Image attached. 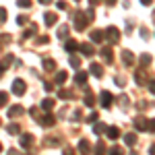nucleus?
<instances>
[{"mask_svg":"<svg viewBox=\"0 0 155 155\" xmlns=\"http://www.w3.org/2000/svg\"><path fill=\"white\" fill-rule=\"evenodd\" d=\"M93 19H95V17H93V8L83 11V12H77V17H74V29H77V31H83Z\"/></svg>","mask_w":155,"mask_h":155,"instance_id":"obj_1","label":"nucleus"},{"mask_svg":"<svg viewBox=\"0 0 155 155\" xmlns=\"http://www.w3.org/2000/svg\"><path fill=\"white\" fill-rule=\"evenodd\" d=\"M25 91H27L25 81L23 79H15V81H12V93H15V95H23Z\"/></svg>","mask_w":155,"mask_h":155,"instance_id":"obj_2","label":"nucleus"},{"mask_svg":"<svg viewBox=\"0 0 155 155\" xmlns=\"http://www.w3.org/2000/svg\"><path fill=\"white\" fill-rule=\"evenodd\" d=\"M104 35L107 37V41H110V44H118V39H120V31L116 29V27H107Z\"/></svg>","mask_w":155,"mask_h":155,"instance_id":"obj_3","label":"nucleus"},{"mask_svg":"<svg viewBox=\"0 0 155 155\" xmlns=\"http://www.w3.org/2000/svg\"><path fill=\"white\" fill-rule=\"evenodd\" d=\"M37 120H39L41 126H54V122H56V118H54L52 112H46L44 116H37Z\"/></svg>","mask_w":155,"mask_h":155,"instance_id":"obj_4","label":"nucleus"},{"mask_svg":"<svg viewBox=\"0 0 155 155\" xmlns=\"http://www.w3.org/2000/svg\"><path fill=\"white\" fill-rule=\"evenodd\" d=\"M112 99H114V97H112L110 91H101V95H99V104H101L104 107H112Z\"/></svg>","mask_w":155,"mask_h":155,"instance_id":"obj_5","label":"nucleus"},{"mask_svg":"<svg viewBox=\"0 0 155 155\" xmlns=\"http://www.w3.org/2000/svg\"><path fill=\"white\" fill-rule=\"evenodd\" d=\"M79 50H81V54H83V56H87V58H91V56L95 54V48H93L91 44H87V41H85V44H81V46H79Z\"/></svg>","mask_w":155,"mask_h":155,"instance_id":"obj_6","label":"nucleus"},{"mask_svg":"<svg viewBox=\"0 0 155 155\" xmlns=\"http://www.w3.org/2000/svg\"><path fill=\"white\" fill-rule=\"evenodd\" d=\"M99 54H101V58L106 60V62H112V60H114V52H112L110 46H104V48L99 50Z\"/></svg>","mask_w":155,"mask_h":155,"instance_id":"obj_7","label":"nucleus"},{"mask_svg":"<svg viewBox=\"0 0 155 155\" xmlns=\"http://www.w3.org/2000/svg\"><path fill=\"white\" fill-rule=\"evenodd\" d=\"M79 151H81V155H89L91 153V143L87 139H81L79 141Z\"/></svg>","mask_w":155,"mask_h":155,"instance_id":"obj_8","label":"nucleus"},{"mask_svg":"<svg viewBox=\"0 0 155 155\" xmlns=\"http://www.w3.org/2000/svg\"><path fill=\"white\" fill-rule=\"evenodd\" d=\"M44 23L48 25V27L56 25L58 23V15H56V12H46V15H44Z\"/></svg>","mask_w":155,"mask_h":155,"instance_id":"obj_9","label":"nucleus"},{"mask_svg":"<svg viewBox=\"0 0 155 155\" xmlns=\"http://www.w3.org/2000/svg\"><path fill=\"white\" fill-rule=\"evenodd\" d=\"M132 124H134V128H137V130H141V132H145V130H147V120H145L143 116H137Z\"/></svg>","mask_w":155,"mask_h":155,"instance_id":"obj_10","label":"nucleus"},{"mask_svg":"<svg viewBox=\"0 0 155 155\" xmlns=\"http://www.w3.org/2000/svg\"><path fill=\"white\" fill-rule=\"evenodd\" d=\"M104 39H106V35H104V31H101V29H93V31H91V41L101 44Z\"/></svg>","mask_w":155,"mask_h":155,"instance_id":"obj_11","label":"nucleus"},{"mask_svg":"<svg viewBox=\"0 0 155 155\" xmlns=\"http://www.w3.org/2000/svg\"><path fill=\"white\" fill-rule=\"evenodd\" d=\"M122 60H124V64H126V66H132V62H134V56H132L130 50H122Z\"/></svg>","mask_w":155,"mask_h":155,"instance_id":"obj_12","label":"nucleus"},{"mask_svg":"<svg viewBox=\"0 0 155 155\" xmlns=\"http://www.w3.org/2000/svg\"><path fill=\"white\" fill-rule=\"evenodd\" d=\"M89 71H91V74L97 77V79H101V77H104V68H101V64H97V62L91 64V68H89Z\"/></svg>","mask_w":155,"mask_h":155,"instance_id":"obj_13","label":"nucleus"},{"mask_svg":"<svg viewBox=\"0 0 155 155\" xmlns=\"http://www.w3.org/2000/svg\"><path fill=\"white\" fill-rule=\"evenodd\" d=\"M83 104L87 107H93V106H95V97H93V93H91L89 89H87V93H85V97H83Z\"/></svg>","mask_w":155,"mask_h":155,"instance_id":"obj_14","label":"nucleus"},{"mask_svg":"<svg viewBox=\"0 0 155 155\" xmlns=\"http://www.w3.org/2000/svg\"><path fill=\"white\" fill-rule=\"evenodd\" d=\"M33 143V134H21V149H27Z\"/></svg>","mask_w":155,"mask_h":155,"instance_id":"obj_15","label":"nucleus"},{"mask_svg":"<svg viewBox=\"0 0 155 155\" xmlns=\"http://www.w3.org/2000/svg\"><path fill=\"white\" fill-rule=\"evenodd\" d=\"M106 132H107V137H110L112 141H116V139L120 137V128H118V126H107Z\"/></svg>","mask_w":155,"mask_h":155,"instance_id":"obj_16","label":"nucleus"},{"mask_svg":"<svg viewBox=\"0 0 155 155\" xmlns=\"http://www.w3.org/2000/svg\"><path fill=\"white\" fill-rule=\"evenodd\" d=\"M25 110H23V106H11L8 107V116L11 118H17V116H21Z\"/></svg>","mask_w":155,"mask_h":155,"instance_id":"obj_17","label":"nucleus"},{"mask_svg":"<svg viewBox=\"0 0 155 155\" xmlns=\"http://www.w3.org/2000/svg\"><path fill=\"white\" fill-rule=\"evenodd\" d=\"M87 79H89V74H87V72H77V74H74V83L77 85H85L87 83Z\"/></svg>","mask_w":155,"mask_h":155,"instance_id":"obj_18","label":"nucleus"},{"mask_svg":"<svg viewBox=\"0 0 155 155\" xmlns=\"http://www.w3.org/2000/svg\"><path fill=\"white\" fill-rule=\"evenodd\" d=\"M11 62H12V54H6V58L0 60V74H2V72L8 68V64H11Z\"/></svg>","mask_w":155,"mask_h":155,"instance_id":"obj_19","label":"nucleus"},{"mask_svg":"<svg viewBox=\"0 0 155 155\" xmlns=\"http://www.w3.org/2000/svg\"><path fill=\"white\" fill-rule=\"evenodd\" d=\"M77 48H79V44H77L74 39H68V41L64 44V50H66L68 54H74V52H77Z\"/></svg>","mask_w":155,"mask_h":155,"instance_id":"obj_20","label":"nucleus"},{"mask_svg":"<svg viewBox=\"0 0 155 155\" xmlns=\"http://www.w3.org/2000/svg\"><path fill=\"white\" fill-rule=\"evenodd\" d=\"M54 68H56V60H52V58L44 60V71H46V72H52Z\"/></svg>","mask_w":155,"mask_h":155,"instance_id":"obj_21","label":"nucleus"},{"mask_svg":"<svg viewBox=\"0 0 155 155\" xmlns=\"http://www.w3.org/2000/svg\"><path fill=\"white\" fill-rule=\"evenodd\" d=\"M124 143L128 145V147L137 145V134H134V132H128V134H124Z\"/></svg>","mask_w":155,"mask_h":155,"instance_id":"obj_22","label":"nucleus"},{"mask_svg":"<svg viewBox=\"0 0 155 155\" xmlns=\"http://www.w3.org/2000/svg\"><path fill=\"white\" fill-rule=\"evenodd\" d=\"M106 124H104V122H93V132H95V134H104V132H106Z\"/></svg>","mask_w":155,"mask_h":155,"instance_id":"obj_23","label":"nucleus"},{"mask_svg":"<svg viewBox=\"0 0 155 155\" xmlns=\"http://www.w3.org/2000/svg\"><path fill=\"white\" fill-rule=\"evenodd\" d=\"M134 81H137V85H145V81H147V74H145V71L134 72Z\"/></svg>","mask_w":155,"mask_h":155,"instance_id":"obj_24","label":"nucleus"},{"mask_svg":"<svg viewBox=\"0 0 155 155\" xmlns=\"http://www.w3.org/2000/svg\"><path fill=\"white\" fill-rule=\"evenodd\" d=\"M66 79H68V72H66V71H60L58 74H56V81H54V83H56V85H62Z\"/></svg>","mask_w":155,"mask_h":155,"instance_id":"obj_25","label":"nucleus"},{"mask_svg":"<svg viewBox=\"0 0 155 155\" xmlns=\"http://www.w3.org/2000/svg\"><path fill=\"white\" fill-rule=\"evenodd\" d=\"M6 132H8V134H19V132H21V126H19V124H8V126H6Z\"/></svg>","mask_w":155,"mask_h":155,"instance_id":"obj_26","label":"nucleus"},{"mask_svg":"<svg viewBox=\"0 0 155 155\" xmlns=\"http://www.w3.org/2000/svg\"><path fill=\"white\" fill-rule=\"evenodd\" d=\"M95 155H106V145H104V141H99V143L95 145V151H93Z\"/></svg>","mask_w":155,"mask_h":155,"instance_id":"obj_27","label":"nucleus"},{"mask_svg":"<svg viewBox=\"0 0 155 155\" xmlns=\"http://www.w3.org/2000/svg\"><path fill=\"white\" fill-rule=\"evenodd\" d=\"M41 107H44V110H46V112H50V110H52V107H54V99H44V101H41Z\"/></svg>","mask_w":155,"mask_h":155,"instance_id":"obj_28","label":"nucleus"},{"mask_svg":"<svg viewBox=\"0 0 155 155\" xmlns=\"http://www.w3.org/2000/svg\"><path fill=\"white\" fill-rule=\"evenodd\" d=\"M58 97H60V99H68V97H72V91H68V89H60Z\"/></svg>","mask_w":155,"mask_h":155,"instance_id":"obj_29","label":"nucleus"},{"mask_svg":"<svg viewBox=\"0 0 155 155\" xmlns=\"http://www.w3.org/2000/svg\"><path fill=\"white\" fill-rule=\"evenodd\" d=\"M35 31H37V25H31V27H29V29H27V31L23 33V39H27V37H31L33 33H35Z\"/></svg>","mask_w":155,"mask_h":155,"instance_id":"obj_30","label":"nucleus"},{"mask_svg":"<svg viewBox=\"0 0 155 155\" xmlns=\"http://www.w3.org/2000/svg\"><path fill=\"white\" fill-rule=\"evenodd\" d=\"M149 64H151V56H149V54H143V56H141V66H149Z\"/></svg>","mask_w":155,"mask_h":155,"instance_id":"obj_31","label":"nucleus"},{"mask_svg":"<svg viewBox=\"0 0 155 155\" xmlns=\"http://www.w3.org/2000/svg\"><path fill=\"white\" fill-rule=\"evenodd\" d=\"M6 104H8V93L0 91V106H6Z\"/></svg>","mask_w":155,"mask_h":155,"instance_id":"obj_32","label":"nucleus"},{"mask_svg":"<svg viewBox=\"0 0 155 155\" xmlns=\"http://www.w3.org/2000/svg\"><path fill=\"white\" fill-rule=\"evenodd\" d=\"M17 4H19L21 8H29V6H31V0H17Z\"/></svg>","mask_w":155,"mask_h":155,"instance_id":"obj_33","label":"nucleus"},{"mask_svg":"<svg viewBox=\"0 0 155 155\" xmlns=\"http://www.w3.org/2000/svg\"><path fill=\"white\" fill-rule=\"evenodd\" d=\"M72 120H74V122H81V120H83V112H81V110H77V112L72 114Z\"/></svg>","mask_w":155,"mask_h":155,"instance_id":"obj_34","label":"nucleus"},{"mask_svg":"<svg viewBox=\"0 0 155 155\" xmlns=\"http://www.w3.org/2000/svg\"><path fill=\"white\" fill-rule=\"evenodd\" d=\"M66 35H68V25L60 27V31H58V37H66Z\"/></svg>","mask_w":155,"mask_h":155,"instance_id":"obj_35","label":"nucleus"},{"mask_svg":"<svg viewBox=\"0 0 155 155\" xmlns=\"http://www.w3.org/2000/svg\"><path fill=\"white\" fill-rule=\"evenodd\" d=\"M71 64L74 66V68H77V66L81 64V60H79V56H74V54H71Z\"/></svg>","mask_w":155,"mask_h":155,"instance_id":"obj_36","label":"nucleus"},{"mask_svg":"<svg viewBox=\"0 0 155 155\" xmlns=\"http://www.w3.org/2000/svg\"><path fill=\"white\" fill-rule=\"evenodd\" d=\"M6 17H8L6 8H0V23H4V21H6Z\"/></svg>","mask_w":155,"mask_h":155,"instance_id":"obj_37","label":"nucleus"},{"mask_svg":"<svg viewBox=\"0 0 155 155\" xmlns=\"http://www.w3.org/2000/svg\"><path fill=\"white\" fill-rule=\"evenodd\" d=\"M87 122H91V124H93V122H97V114H95V112H91V114L87 116Z\"/></svg>","mask_w":155,"mask_h":155,"instance_id":"obj_38","label":"nucleus"},{"mask_svg":"<svg viewBox=\"0 0 155 155\" xmlns=\"http://www.w3.org/2000/svg\"><path fill=\"white\" fill-rule=\"evenodd\" d=\"M147 130L155 132V118H153V120H149V122H147Z\"/></svg>","mask_w":155,"mask_h":155,"instance_id":"obj_39","label":"nucleus"},{"mask_svg":"<svg viewBox=\"0 0 155 155\" xmlns=\"http://www.w3.org/2000/svg\"><path fill=\"white\" fill-rule=\"evenodd\" d=\"M110 155H122V149L120 147H112L110 149Z\"/></svg>","mask_w":155,"mask_h":155,"instance_id":"obj_40","label":"nucleus"},{"mask_svg":"<svg viewBox=\"0 0 155 155\" xmlns=\"http://www.w3.org/2000/svg\"><path fill=\"white\" fill-rule=\"evenodd\" d=\"M48 41H50V37H48V35H41L39 39H37V44H41V46H44V44H48Z\"/></svg>","mask_w":155,"mask_h":155,"instance_id":"obj_41","label":"nucleus"},{"mask_svg":"<svg viewBox=\"0 0 155 155\" xmlns=\"http://www.w3.org/2000/svg\"><path fill=\"white\" fill-rule=\"evenodd\" d=\"M27 21H29V19H27V17H25V15H21V17H19V19H17V23H19V25H25V23H27Z\"/></svg>","mask_w":155,"mask_h":155,"instance_id":"obj_42","label":"nucleus"},{"mask_svg":"<svg viewBox=\"0 0 155 155\" xmlns=\"http://www.w3.org/2000/svg\"><path fill=\"white\" fill-rule=\"evenodd\" d=\"M44 89H46V91H52V89H54V85L50 83V81H46V83H44Z\"/></svg>","mask_w":155,"mask_h":155,"instance_id":"obj_43","label":"nucleus"},{"mask_svg":"<svg viewBox=\"0 0 155 155\" xmlns=\"http://www.w3.org/2000/svg\"><path fill=\"white\" fill-rule=\"evenodd\" d=\"M149 91L155 95V81H149Z\"/></svg>","mask_w":155,"mask_h":155,"instance_id":"obj_44","label":"nucleus"},{"mask_svg":"<svg viewBox=\"0 0 155 155\" xmlns=\"http://www.w3.org/2000/svg\"><path fill=\"white\" fill-rule=\"evenodd\" d=\"M58 8H60V11H64V8H66V2H64V0H58Z\"/></svg>","mask_w":155,"mask_h":155,"instance_id":"obj_45","label":"nucleus"},{"mask_svg":"<svg viewBox=\"0 0 155 155\" xmlns=\"http://www.w3.org/2000/svg\"><path fill=\"white\" fill-rule=\"evenodd\" d=\"M29 114H31L33 118H37V107H29Z\"/></svg>","mask_w":155,"mask_h":155,"instance_id":"obj_46","label":"nucleus"},{"mask_svg":"<svg viewBox=\"0 0 155 155\" xmlns=\"http://www.w3.org/2000/svg\"><path fill=\"white\" fill-rule=\"evenodd\" d=\"M141 35H143V39H147V37H149V33H147V29H141Z\"/></svg>","mask_w":155,"mask_h":155,"instance_id":"obj_47","label":"nucleus"},{"mask_svg":"<svg viewBox=\"0 0 155 155\" xmlns=\"http://www.w3.org/2000/svg\"><path fill=\"white\" fill-rule=\"evenodd\" d=\"M48 145H58V139H48Z\"/></svg>","mask_w":155,"mask_h":155,"instance_id":"obj_48","label":"nucleus"},{"mask_svg":"<svg viewBox=\"0 0 155 155\" xmlns=\"http://www.w3.org/2000/svg\"><path fill=\"white\" fill-rule=\"evenodd\" d=\"M62 155H74V151H72V149H64V153Z\"/></svg>","mask_w":155,"mask_h":155,"instance_id":"obj_49","label":"nucleus"},{"mask_svg":"<svg viewBox=\"0 0 155 155\" xmlns=\"http://www.w3.org/2000/svg\"><path fill=\"white\" fill-rule=\"evenodd\" d=\"M149 155H155V145H151V147H149Z\"/></svg>","mask_w":155,"mask_h":155,"instance_id":"obj_50","label":"nucleus"},{"mask_svg":"<svg viewBox=\"0 0 155 155\" xmlns=\"http://www.w3.org/2000/svg\"><path fill=\"white\" fill-rule=\"evenodd\" d=\"M8 155H21V153H19L17 149H11V151H8Z\"/></svg>","mask_w":155,"mask_h":155,"instance_id":"obj_51","label":"nucleus"},{"mask_svg":"<svg viewBox=\"0 0 155 155\" xmlns=\"http://www.w3.org/2000/svg\"><path fill=\"white\" fill-rule=\"evenodd\" d=\"M151 2H153V0H141V4H145V6H149Z\"/></svg>","mask_w":155,"mask_h":155,"instance_id":"obj_52","label":"nucleus"},{"mask_svg":"<svg viewBox=\"0 0 155 155\" xmlns=\"http://www.w3.org/2000/svg\"><path fill=\"white\" fill-rule=\"evenodd\" d=\"M89 2H91V6H95V4H99L101 0H89Z\"/></svg>","mask_w":155,"mask_h":155,"instance_id":"obj_53","label":"nucleus"},{"mask_svg":"<svg viewBox=\"0 0 155 155\" xmlns=\"http://www.w3.org/2000/svg\"><path fill=\"white\" fill-rule=\"evenodd\" d=\"M107 4H110V6H114V4H116V0H106Z\"/></svg>","mask_w":155,"mask_h":155,"instance_id":"obj_54","label":"nucleus"},{"mask_svg":"<svg viewBox=\"0 0 155 155\" xmlns=\"http://www.w3.org/2000/svg\"><path fill=\"white\" fill-rule=\"evenodd\" d=\"M39 2H41V4H50L52 0H39Z\"/></svg>","mask_w":155,"mask_h":155,"instance_id":"obj_55","label":"nucleus"},{"mask_svg":"<svg viewBox=\"0 0 155 155\" xmlns=\"http://www.w3.org/2000/svg\"><path fill=\"white\" fill-rule=\"evenodd\" d=\"M130 155H139V153H137V151H132V153H130Z\"/></svg>","mask_w":155,"mask_h":155,"instance_id":"obj_56","label":"nucleus"},{"mask_svg":"<svg viewBox=\"0 0 155 155\" xmlns=\"http://www.w3.org/2000/svg\"><path fill=\"white\" fill-rule=\"evenodd\" d=\"M0 151H2V145H0Z\"/></svg>","mask_w":155,"mask_h":155,"instance_id":"obj_57","label":"nucleus"},{"mask_svg":"<svg viewBox=\"0 0 155 155\" xmlns=\"http://www.w3.org/2000/svg\"><path fill=\"white\" fill-rule=\"evenodd\" d=\"M74 2H79V0H74Z\"/></svg>","mask_w":155,"mask_h":155,"instance_id":"obj_58","label":"nucleus"}]
</instances>
